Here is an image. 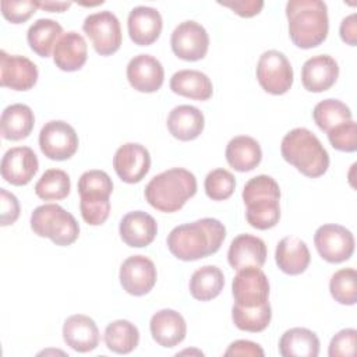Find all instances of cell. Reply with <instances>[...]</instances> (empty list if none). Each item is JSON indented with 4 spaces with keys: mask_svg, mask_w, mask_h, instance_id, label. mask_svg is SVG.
Here are the masks:
<instances>
[{
    "mask_svg": "<svg viewBox=\"0 0 357 357\" xmlns=\"http://www.w3.org/2000/svg\"><path fill=\"white\" fill-rule=\"evenodd\" d=\"M82 29L91 39L93 49L100 56H110L121 46V26L114 13L109 10L89 14L82 24Z\"/></svg>",
    "mask_w": 357,
    "mask_h": 357,
    "instance_id": "7",
    "label": "cell"
},
{
    "mask_svg": "<svg viewBox=\"0 0 357 357\" xmlns=\"http://www.w3.org/2000/svg\"><path fill=\"white\" fill-rule=\"evenodd\" d=\"M280 188L276 180L268 174L250 178L243 188V201L247 206L245 219L258 230H268L280 219Z\"/></svg>",
    "mask_w": 357,
    "mask_h": 357,
    "instance_id": "5",
    "label": "cell"
},
{
    "mask_svg": "<svg viewBox=\"0 0 357 357\" xmlns=\"http://www.w3.org/2000/svg\"><path fill=\"white\" fill-rule=\"evenodd\" d=\"M169 132L180 141H192L201 135L205 127L202 112L191 105H180L170 110L167 116Z\"/></svg>",
    "mask_w": 357,
    "mask_h": 357,
    "instance_id": "25",
    "label": "cell"
},
{
    "mask_svg": "<svg viewBox=\"0 0 357 357\" xmlns=\"http://www.w3.org/2000/svg\"><path fill=\"white\" fill-rule=\"evenodd\" d=\"M170 89L195 100H208L213 93L211 78L198 70H180L170 78Z\"/></svg>",
    "mask_w": 357,
    "mask_h": 357,
    "instance_id": "29",
    "label": "cell"
},
{
    "mask_svg": "<svg viewBox=\"0 0 357 357\" xmlns=\"http://www.w3.org/2000/svg\"><path fill=\"white\" fill-rule=\"evenodd\" d=\"M39 169L38 156L29 146H14L6 151L1 159V177L13 185L28 184Z\"/></svg>",
    "mask_w": 357,
    "mask_h": 357,
    "instance_id": "16",
    "label": "cell"
},
{
    "mask_svg": "<svg viewBox=\"0 0 357 357\" xmlns=\"http://www.w3.org/2000/svg\"><path fill=\"white\" fill-rule=\"evenodd\" d=\"M120 284L131 296L148 294L158 279L156 266L145 255H131L120 266Z\"/></svg>",
    "mask_w": 357,
    "mask_h": 357,
    "instance_id": "13",
    "label": "cell"
},
{
    "mask_svg": "<svg viewBox=\"0 0 357 357\" xmlns=\"http://www.w3.org/2000/svg\"><path fill=\"white\" fill-rule=\"evenodd\" d=\"M63 339L78 353H88L99 344V329L95 321L84 314H74L64 321Z\"/></svg>",
    "mask_w": 357,
    "mask_h": 357,
    "instance_id": "21",
    "label": "cell"
},
{
    "mask_svg": "<svg viewBox=\"0 0 357 357\" xmlns=\"http://www.w3.org/2000/svg\"><path fill=\"white\" fill-rule=\"evenodd\" d=\"M226 237L225 225L215 218H202L178 225L167 234L169 251L181 261H197L215 254Z\"/></svg>",
    "mask_w": 357,
    "mask_h": 357,
    "instance_id": "1",
    "label": "cell"
},
{
    "mask_svg": "<svg viewBox=\"0 0 357 357\" xmlns=\"http://www.w3.org/2000/svg\"><path fill=\"white\" fill-rule=\"evenodd\" d=\"M279 353L283 357H317L319 339L307 328H291L279 340Z\"/></svg>",
    "mask_w": 357,
    "mask_h": 357,
    "instance_id": "30",
    "label": "cell"
},
{
    "mask_svg": "<svg viewBox=\"0 0 357 357\" xmlns=\"http://www.w3.org/2000/svg\"><path fill=\"white\" fill-rule=\"evenodd\" d=\"M121 240L132 248L149 245L158 234V223L144 211H132L123 216L119 226Z\"/></svg>",
    "mask_w": 357,
    "mask_h": 357,
    "instance_id": "20",
    "label": "cell"
},
{
    "mask_svg": "<svg viewBox=\"0 0 357 357\" xmlns=\"http://www.w3.org/2000/svg\"><path fill=\"white\" fill-rule=\"evenodd\" d=\"M36 64L25 56L0 52V85L14 91H28L38 81Z\"/></svg>",
    "mask_w": 357,
    "mask_h": 357,
    "instance_id": "15",
    "label": "cell"
},
{
    "mask_svg": "<svg viewBox=\"0 0 357 357\" xmlns=\"http://www.w3.org/2000/svg\"><path fill=\"white\" fill-rule=\"evenodd\" d=\"M329 291L335 301L343 305L357 303V272L353 268H343L335 272L329 280Z\"/></svg>",
    "mask_w": 357,
    "mask_h": 357,
    "instance_id": "37",
    "label": "cell"
},
{
    "mask_svg": "<svg viewBox=\"0 0 357 357\" xmlns=\"http://www.w3.org/2000/svg\"><path fill=\"white\" fill-rule=\"evenodd\" d=\"M88 59V46L84 36L75 31L66 32L53 49V61L61 71H77L84 67Z\"/></svg>",
    "mask_w": 357,
    "mask_h": 357,
    "instance_id": "24",
    "label": "cell"
},
{
    "mask_svg": "<svg viewBox=\"0 0 357 357\" xmlns=\"http://www.w3.org/2000/svg\"><path fill=\"white\" fill-rule=\"evenodd\" d=\"M197 192L195 176L184 167H172L155 177L145 187V199L159 212H177Z\"/></svg>",
    "mask_w": 357,
    "mask_h": 357,
    "instance_id": "3",
    "label": "cell"
},
{
    "mask_svg": "<svg viewBox=\"0 0 357 357\" xmlns=\"http://www.w3.org/2000/svg\"><path fill=\"white\" fill-rule=\"evenodd\" d=\"M127 79L135 91L152 93L162 86L165 70L156 57L151 54H138L127 64Z\"/></svg>",
    "mask_w": 357,
    "mask_h": 357,
    "instance_id": "17",
    "label": "cell"
},
{
    "mask_svg": "<svg viewBox=\"0 0 357 357\" xmlns=\"http://www.w3.org/2000/svg\"><path fill=\"white\" fill-rule=\"evenodd\" d=\"M225 356H250V357H262V347L251 340H236L230 343Z\"/></svg>",
    "mask_w": 357,
    "mask_h": 357,
    "instance_id": "46",
    "label": "cell"
},
{
    "mask_svg": "<svg viewBox=\"0 0 357 357\" xmlns=\"http://www.w3.org/2000/svg\"><path fill=\"white\" fill-rule=\"evenodd\" d=\"M113 167L124 183H139L151 169V155L144 145L127 142L116 151Z\"/></svg>",
    "mask_w": 357,
    "mask_h": 357,
    "instance_id": "14",
    "label": "cell"
},
{
    "mask_svg": "<svg viewBox=\"0 0 357 357\" xmlns=\"http://www.w3.org/2000/svg\"><path fill=\"white\" fill-rule=\"evenodd\" d=\"M149 329L153 340L159 346L170 349L184 340L187 324L180 312L165 308L152 315Z\"/></svg>",
    "mask_w": 357,
    "mask_h": 357,
    "instance_id": "22",
    "label": "cell"
},
{
    "mask_svg": "<svg viewBox=\"0 0 357 357\" xmlns=\"http://www.w3.org/2000/svg\"><path fill=\"white\" fill-rule=\"evenodd\" d=\"M205 194L213 201H223L231 197L236 188L234 176L226 169H213L209 172L204 181Z\"/></svg>",
    "mask_w": 357,
    "mask_h": 357,
    "instance_id": "39",
    "label": "cell"
},
{
    "mask_svg": "<svg viewBox=\"0 0 357 357\" xmlns=\"http://www.w3.org/2000/svg\"><path fill=\"white\" fill-rule=\"evenodd\" d=\"M187 353H198V354H201V356L204 354L202 351H198V350H184V351H181L180 354H187Z\"/></svg>",
    "mask_w": 357,
    "mask_h": 357,
    "instance_id": "49",
    "label": "cell"
},
{
    "mask_svg": "<svg viewBox=\"0 0 357 357\" xmlns=\"http://www.w3.org/2000/svg\"><path fill=\"white\" fill-rule=\"evenodd\" d=\"M63 33V26L57 21L39 18L28 28L26 40L38 56L49 57Z\"/></svg>",
    "mask_w": 357,
    "mask_h": 357,
    "instance_id": "31",
    "label": "cell"
},
{
    "mask_svg": "<svg viewBox=\"0 0 357 357\" xmlns=\"http://www.w3.org/2000/svg\"><path fill=\"white\" fill-rule=\"evenodd\" d=\"M103 340L110 351L128 354L138 346L139 332L132 322L127 319H116L106 326Z\"/></svg>",
    "mask_w": 357,
    "mask_h": 357,
    "instance_id": "33",
    "label": "cell"
},
{
    "mask_svg": "<svg viewBox=\"0 0 357 357\" xmlns=\"http://www.w3.org/2000/svg\"><path fill=\"white\" fill-rule=\"evenodd\" d=\"M225 286V276L220 268L205 265L198 268L190 279V293L195 300L209 301L220 294Z\"/></svg>",
    "mask_w": 357,
    "mask_h": 357,
    "instance_id": "32",
    "label": "cell"
},
{
    "mask_svg": "<svg viewBox=\"0 0 357 357\" xmlns=\"http://www.w3.org/2000/svg\"><path fill=\"white\" fill-rule=\"evenodd\" d=\"M127 28L128 35L135 45H152L160 36L163 28L162 15L153 7L137 6L128 14Z\"/></svg>",
    "mask_w": 357,
    "mask_h": 357,
    "instance_id": "19",
    "label": "cell"
},
{
    "mask_svg": "<svg viewBox=\"0 0 357 357\" xmlns=\"http://www.w3.org/2000/svg\"><path fill=\"white\" fill-rule=\"evenodd\" d=\"M82 219L91 226L103 225L110 213L109 198H79Z\"/></svg>",
    "mask_w": 357,
    "mask_h": 357,
    "instance_id": "41",
    "label": "cell"
},
{
    "mask_svg": "<svg viewBox=\"0 0 357 357\" xmlns=\"http://www.w3.org/2000/svg\"><path fill=\"white\" fill-rule=\"evenodd\" d=\"M312 119L322 131L328 132L333 127L351 120V110L342 100L329 98L315 105L312 110Z\"/></svg>",
    "mask_w": 357,
    "mask_h": 357,
    "instance_id": "36",
    "label": "cell"
},
{
    "mask_svg": "<svg viewBox=\"0 0 357 357\" xmlns=\"http://www.w3.org/2000/svg\"><path fill=\"white\" fill-rule=\"evenodd\" d=\"M71 6L70 1H39V8L50 13H63Z\"/></svg>",
    "mask_w": 357,
    "mask_h": 357,
    "instance_id": "48",
    "label": "cell"
},
{
    "mask_svg": "<svg viewBox=\"0 0 357 357\" xmlns=\"http://www.w3.org/2000/svg\"><path fill=\"white\" fill-rule=\"evenodd\" d=\"M234 304L240 307H259L268 301L269 280L258 266H245L237 271L231 282Z\"/></svg>",
    "mask_w": 357,
    "mask_h": 357,
    "instance_id": "11",
    "label": "cell"
},
{
    "mask_svg": "<svg viewBox=\"0 0 357 357\" xmlns=\"http://www.w3.org/2000/svg\"><path fill=\"white\" fill-rule=\"evenodd\" d=\"M225 156L234 170L250 172L261 163L262 151L258 141L252 137L237 135L229 141Z\"/></svg>",
    "mask_w": 357,
    "mask_h": 357,
    "instance_id": "28",
    "label": "cell"
},
{
    "mask_svg": "<svg viewBox=\"0 0 357 357\" xmlns=\"http://www.w3.org/2000/svg\"><path fill=\"white\" fill-rule=\"evenodd\" d=\"M173 53L185 61H197L206 56L209 47V35L197 21L188 20L180 22L170 36Z\"/></svg>",
    "mask_w": 357,
    "mask_h": 357,
    "instance_id": "12",
    "label": "cell"
},
{
    "mask_svg": "<svg viewBox=\"0 0 357 357\" xmlns=\"http://www.w3.org/2000/svg\"><path fill=\"white\" fill-rule=\"evenodd\" d=\"M231 319L240 331L252 332V333L262 332L264 329L268 328L272 319V308L269 301H266L259 307H252V308L233 304Z\"/></svg>",
    "mask_w": 357,
    "mask_h": 357,
    "instance_id": "35",
    "label": "cell"
},
{
    "mask_svg": "<svg viewBox=\"0 0 357 357\" xmlns=\"http://www.w3.org/2000/svg\"><path fill=\"white\" fill-rule=\"evenodd\" d=\"M314 244L322 259L331 264L347 261L354 252V236L342 225L326 223L317 229Z\"/></svg>",
    "mask_w": 357,
    "mask_h": 357,
    "instance_id": "9",
    "label": "cell"
},
{
    "mask_svg": "<svg viewBox=\"0 0 357 357\" xmlns=\"http://www.w3.org/2000/svg\"><path fill=\"white\" fill-rule=\"evenodd\" d=\"M331 145L342 152H354L357 149V124L354 120L342 123L328 131Z\"/></svg>",
    "mask_w": 357,
    "mask_h": 357,
    "instance_id": "40",
    "label": "cell"
},
{
    "mask_svg": "<svg viewBox=\"0 0 357 357\" xmlns=\"http://www.w3.org/2000/svg\"><path fill=\"white\" fill-rule=\"evenodd\" d=\"M275 261L282 272L294 276L303 273L308 268L311 255L307 244L301 238L287 236L278 243Z\"/></svg>",
    "mask_w": 357,
    "mask_h": 357,
    "instance_id": "26",
    "label": "cell"
},
{
    "mask_svg": "<svg viewBox=\"0 0 357 357\" xmlns=\"http://www.w3.org/2000/svg\"><path fill=\"white\" fill-rule=\"evenodd\" d=\"M280 153L287 163L311 178L325 174L329 167L326 149L318 137L304 127L293 128L283 137Z\"/></svg>",
    "mask_w": 357,
    "mask_h": 357,
    "instance_id": "4",
    "label": "cell"
},
{
    "mask_svg": "<svg viewBox=\"0 0 357 357\" xmlns=\"http://www.w3.org/2000/svg\"><path fill=\"white\" fill-rule=\"evenodd\" d=\"M79 198H109L113 192V181L103 170H88L78 180Z\"/></svg>",
    "mask_w": 357,
    "mask_h": 357,
    "instance_id": "38",
    "label": "cell"
},
{
    "mask_svg": "<svg viewBox=\"0 0 357 357\" xmlns=\"http://www.w3.org/2000/svg\"><path fill=\"white\" fill-rule=\"evenodd\" d=\"M0 6H1V14L7 21L13 24H22L28 21L33 15V13L39 8V1L3 0Z\"/></svg>",
    "mask_w": 357,
    "mask_h": 357,
    "instance_id": "42",
    "label": "cell"
},
{
    "mask_svg": "<svg viewBox=\"0 0 357 357\" xmlns=\"http://www.w3.org/2000/svg\"><path fill=\"white\" fill-rule=\"evenodd\" d=\"M39 148L52 160H67L78 149V135L68 123L52 120L40 128Z\"/></svg>",
    "mask_w": 357,
    "mask_h": 357,
    "instance_id": "10",
    "label": "cell"
},
{
    "mask_svg": "<svg viewBox=\"0 0 357 357\" xmlns=\"http://www.w3.org/2000/svg\"><path fill=\"white\" fill-rule=\"evenodd\" d=\"M293 67L279 50H266L257 63V79L271 95H283L293 85Z\"/></svg>",
    "mask_w": 357,
    "mask_h": 357,
    "instance_id": "8",
    "label": "cell"
},
{
    "mask_svg": "<svg viewBox=\"0 0 357 357\" xmlns=\"http://www.w3.org/2000/svg\"><path fill=\"white\" fill-rule=\"evenodd\" d=\"M0 202H1L0 225L1 226L13 225L20 216V202L17 197L8 192L6 188H0Z\"/></svg>",
    "mask_w": 357,
    "mask_h": 357,
    "instance_id": "44",
    "label": "cell"
},
{
    "mask_svg": "<svg viewBox=\"0 0 357 357\" xmlns=\"http://www.w3.org/2000/svg\"><path fill=\"white\" fill-rule=\"evenodd\" d=\"M31 229L39 237L50 238L56 245H70L79 236L75 218L57 204H45L33 209Z\"/></svg>",
    "mask_w": 357,
    "mask_h": 357,
    "instance_id": "6",
    "label": "cell"
},
{
    "mask_svg": "<svg viewBox=\"0 0 357 357\" xmlns=\"http://www.w3.org/2000/svg\"><path fill=\"white\" fill-rule=\"evenodd\" d=\"M357 15L353 13L350 15H347L346 18L342 20L340 22V28H339V33L343 42H346L350 46H356L357 45V22H356Z\"/></svg>",
    "mask_w": 357,
    "mask_h": 357,
    "instance_id": "47",
    "label": "cell"
},
{
    "mask_svg": "<svg viewBox=\"0 0 357 357\" xmlns=\"http://www.w3.org/2000/svg\"><path fill=\"white\" fill-rule=\"evenodd\" d=\"M227 261L236 271L245 266L261 268L266 261V245L262 238L243 233L234 237L227 251Z\"/></svg>",
    "mask_w": 357,
    "mask_h": 357,
    "instance_id": "23",
    "label": "cell"
},
{
    "mask_svg": "<svg viewBox=\"0 0 357 357\" xmlns=\"http://www.w3.org/2000/svg\"><path fill=\"white\" fill-rule=\"evenodd\" d=\"M71 190L70 176L61 169H49L35 184V194L43 201H60L67 198Z\"/></svg>",
    "mask_w": 357,
    "mask_h": 357,
    "instance_id": "34",
    "label": "cell"
},
{
    "mask_svg": "<svg viewBox=\"0 0 357 357\" xmlns=\"http://www.w3.org/2000/svg\"><path fill=\"white\" fill-rule=\"evenodd\" d=\"M339 77V66L329 54H317L301 67V82L308 92H324L332 88Z\"/></svg>",
    "mask_w": 357,
    "mask_h": 357,
    "instance_id": "18",
    "label": "cell"
},
{
    "mask_svg": "<svg viewBox=\"0 0 357 357\" xmlns=\"http://www.w3.org/2000/svg\"><path fill=\"white\" fill-rule=\"evenodd\" d=\"M289 36L301 49L319 46L328 36V7L321 0H290L286 4Z\"/></svg>",
    "mask_w": 357,
    "mask_h": 357,
    "instance_id": "2",
    "label": "cell"
},
{
    "mask_svg": "<svg viewBox=\"0 0 357 357\" xmlns=\"http://www.w3.org/2000/svg\"><path fill=\"white\" fill-rule=\"evenodd\" d=\"M35 126L32 109L24 103H13L1 112L0 131L1 137L8 141H20L26 138Z\"/></svg>",
    "mask_w": 357,
    "mask_h": 357,
    "instance_id": "27",
    "label": "cell"
},
{
    "mask_svg": "<svg viewBox=\"0 0 357 357\" xmlns=\"http://www.w3.org/2000/svg\"><path fill=\"white\" fill-rule=\"evenodd\" d=\"M220 6L233 10L240 17H254L261 13L264 1L261 0H234V1H218Z\"/></svg>",
    "mask_w": 357,
    "mask_h": 357,
    "instance_id": "45",
    "label": "cell"
},
{
    "mask_svg": "<svg viewBox=\"0 0 357 357\" xmlns=\"http://www.w3.org/2000/svg\"><path fill=\"white\" fill-rule=\"evenodd\" d=\"M357 331L346 328L339 331L331 340L328 356L329 357H351L356 353Z\"/></svg>",
    "mask_w": 357,
    "mask_h": 357,
    "instance_id": "43",
    "label": "cell"
}]
</instances>
